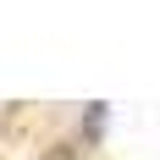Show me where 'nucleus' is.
Here are the masks:
<instances>
[{"label": "nucleus", "instance_id": "1", "mask_svg": "<svg viewBox=\"0 0 160 160\" xmlns=\"http://www.w3.org/2000/svg\"><path fill=\"white\" fill-rule=\"evenodd\" d=\"M39 160H83V149H78V144H50Z\"/></svg>", "mask_w": 160, "mask_h": 160}]
</instances>
